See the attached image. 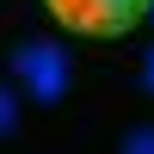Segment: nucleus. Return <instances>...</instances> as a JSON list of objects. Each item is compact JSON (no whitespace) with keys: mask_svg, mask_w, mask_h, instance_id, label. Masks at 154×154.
Returning <instances> with one entry per match:
<instances>
[{"mask_svg":"<svg viewBox=\"0 0 154 154\" xmlns=\"http://www.w3.org/2000/svg\"><path fill=\"white\" fill-rule=\"evenodd\" d=\"M123 148H130V154H154V123L130 130V136H123Z\"/></svg>","mask_w":154,"mask_h":154,"instance_id":"4","label":"nucleus"},{"mask_svg":"<svg viewBox=\"0 0 154 154\" xmlns=\"http://www.w3.org/2000/svg\"><path fill=\"white\" fill-rule=\"evenodd\" d=\"M12 130H19V99L0 86V136H12Z\"/></svg>","mask_w":154,"mask_h":154,"instance_id":"3","label":"nucleus"},{"mask_svg":"<svg viewBox=\"0 0 154 154\" xmlns=\"http://www.w3.org/2000/svg\"><path fill=\"white\" fill-rule=\"evenodd\" d=\"M142 86H148V93H154V56H148V68H142Z\"/></svg>","mask_w":154,"mask_h":154,"instance_id":"5","label":"nucleus"},{"mask_svg":"<svg viewBox=\"0 0 154 154\" xmlns=\"http://www.w3.org/2000/svg\"><path fill=\"white\" fill-rule=\"evenodd\" d=\"M68 31H86V37H117L130 31L136 19L148 12V0H43Z\"/></svg>","mask_w":154,"mask_h":154,"instance_id":"1","label":"nucleus"},{"mask_svg":"<svg viewBox=\"0 0 154 154\" xmlns=\"http://www.w3.org/2000/svg\"><path fill=\"white\" fill-rule=\"evenodd\" d=\"M12 68H19V80L31 86L37 105H56V99L68 93V56H62L56 43H25L19 56H12Z\"/></svg>","mask_w":154,"mask_h":154,"instance_id":"2","label":"nucleus"},{"mask_svg":"<svg viewBox=\"0 0 154 154\" xmlns=\"http://www.w3.org/2000/svg\"><path fill=\"white\" fill-rule=\"evenodd\" d=\"M148 19H154V0H148Z\"/></svg>","mask_w":154,"mask_h":154,"instance_id":"6","label":"nucleus"}]
</instances>
